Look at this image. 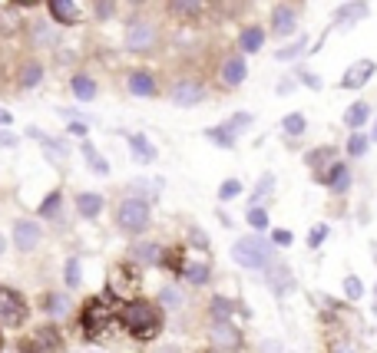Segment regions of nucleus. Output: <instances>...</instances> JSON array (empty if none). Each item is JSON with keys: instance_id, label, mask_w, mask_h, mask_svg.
I'll return each mask as SVG.
<instances>
[{"instance_id": "obj_1", "label": "nucleus", "mask_w": 377, "mask_h": 353, "mask_svg": "<svg viewBox=\"0 0 377 353\" xmlns=\"http://www.w3.org/2000/svg\"><path fill=\"white\" fill-rule=\"evenodd\" d=\"M120 324L136 340H156L163 334V310H159V304H152V300L133 297V300L122 307Z\"/></svg>"}, {"instance_id": "obj_2", "label": "nucleus", "mask_w": 377, "mask_h": 353, "mask_svg": "<svg viewBox=\"0 0 377 353\" xmlns=\"http://www.w3.org/2000/svg\"><path fill=\"white\" fill-rule=\"evenodd\" d=\"M232 261L241 271H265L275 261V245L261 235H245L232 245Z\"/></svg>"}, {"instance_id": "obj_3", "label": "nucleus", "mask_w": 377, "mask_h": 353, "mask_svg": "<svg viewBox=\"0 0 377 353\" xmlns=\"http://www.w3.org/2000/svg\"><path fill=\"white\" fill-rule=\"evenodd\" d=\"M116 225H120V231H126V235H142L152 225L149 202H142V198H122L120 208H116Z\"/></svg>"}, {"instance_id": "obj_4", "label": "nucleus", "mask_w": 377, "mask_h": 353, "mask_svg": "<svg viewBox=\"0 0 377 353\" xmlns=\"http://www.w3.org/2000/svg\"><path fill=\"white\" fill-rule=\"evenodd\" d=\"M27 300L24 294H17L14 287H0V327H7V330H17V327L27 324Z\"/></svg>"}, {"instance_id": "obj_5", "label": "nucleus", "mask_w": 377, "mask_h": 353, "mask_svg": "<svg viewBox=\"0 0 377 353\" xmlns=\"http://www.w3.org/2000/svg\"><path fill=\"white\" fill-rule=\"evenodd\" d=\"M209 343L222 353H239L241 350V330L232 324V317H226V321H212L209 324Z\"/></svg>"}, {"instance_id": "obj_6", "label": "nucleus", "mask_w": 377, "mask_h": 353, "mask_svg": "<svg viewBox=\"0 0 377 353\" xmlns=\"http://www.w3.org/2000/svg\"><path fill=\"white\" fill-rule=\"evenodd\" d=\"M113 321H116V314L109 307V300H103V297H93L90 304H86V310H83V330L90 337H100Z\"/></svg>"}, {"instance_id": "obj_7", "label": "nucleus", "mask_w": 377, "mask_h": 353, "mask_svg": "<svg viewBox=\"0 0 377 353\" xmlns=\"http://www.w3.org/2000/svg\"><path fill=\"white\" fill-rule=\"evenodd\" d=\"M156 40H159V33H156V23H149V20H133L126 27V50H133V53H149Z\"/></svg>"}, {"instance_id": "obj_8", "label": "nucleus", "mask_w": 377, "mask_h": 353, "mask_svg": "<svg viewBox=\"0 0 377 353\" xmlns=\"http://www.w3.org/2000/svg\"><path fill=\"white\" fill-rule=\"evenodd\" d=\"M268 30H272L275 40H288V37H295V30H298V10H295L291 3H278V7L272 10Z\"/></svg>"}, {"instance_id": "obj_9", "label": "nucleus", "mask_w": 377, "mask_h": 353, "mask_svg": "<svg viewBox=\"0 0 377 353\" xmlns=\"http://www.w3.org/2000/svg\"><path fill=\"white\" fill-rule=\"evenodd\" d=\"M245 76H248L245 53H232V57L222 59V66H219V83L226 89H239L241 83H245Z\"/></svg>"}, {"instance_id": "obj_10", "label": "nucleus", "mask_w": 377, "mask_h": 353, "mask_svg": "<svg viewBox=\"0 0 377 353\" xmlns=\"http://www.w3.org/2000/svg\"><path fill=\"white\" fill-rule=\"evenodd\" d=\"M169 99L176 106H199L205 99V86L199 83V79H176L172 86H169Z\"/></svg>"}, {"instance_id": "obj_11", "label": "nucleus", "mask_w": 377, "mask_h": 353, "mask_svg": "<svg viewBox=\"0 0 377 353\" xmlns=\"http://www.w3.org/2000/svg\"><path fill=\"white\" fill-rule=\"evenodd\" d=\"M377 73V63L374 59H354L351 66L344 70V76H341V89H361L367 86V79Z\"/></svg>"}, {"instance_id": "obj_12", "label": "nucleus", "mask_w": 377, "mask_h": 353, "mask_svg": "<svg viewBox=\"0 0 377 353\" xmlns=\"http://www.w3.org/2000/svg\"><path fill=\"white\" fill-rule=\"evenodd\" d=\"M318 182L331 191V195H344V191L351 189V169H347L344 162H331L324 175H318Z\"/></svg>"}, {"instance_id": "obj_13", "label": "nucleus", "mask_w": 377, "mask_h": 353, "mask_svg": "<svg viewBox=\"0 0 377 353\" xmlns=\"http://www.w3.org/2000/svg\"><path fill=\"white\" fill-rule=\"evenodd\" d=\"M126 89H129V96H139V99H152L159 86H156V76L149 70H133V73L126 76Z\"/></svg>"}, {"instance_id": "obj_14", "label": "nucleus", "mask_w": 377, "mask_h": 353, "mask_svg": "<svg viewBox=\"0 0 377 353\" xmlns=\"http://www.w3.org/2000/svg\"><path fill=\"white\" fill-rule=\"evenodd\" d=\"M136 284H139L136 271L129 274V267H116V271H113V278H109V297L129 300V297H133V291H136Z\"/></svg>"}, {"instance_id": "obj_15", "label": "nucleus", "mask_w": 377, "mask_h": 353, "mask_svg": "<svg viewBox=\"0 0 377 353\" xmlns=\"http://www.w3.org/2000/svg\"><path fill=\"white\" fill-rule=\"evenodd\" d=\"M40 225L37 221H30V218H24V221H17L14 225V245L20 251H33L37 245H40Z\"/></svg>"}, {"instance_id": "obj_16", "label": "nucleus", "mask_w": 377, "mask_h": 353, "mask_svg": "<svg viewBox=\"0 0 377 353\" xmlns=\"http://www.w3.org/2000/svg\"><path fill=\"white\" fill-rule=\"evenodd\" d=\"M265 271H268V287L275 291V297H285L288 291L295 287V274H291V267L288 265H275L272 261Z\"/></svg>"}, {"instance_id": "obj_17", "label": "nucleus", "mask_w": 377, "mask_h": 353, "mask_svg": "<svg viewBox=\"0 0 377 353\" xmlns=\"http://www.w3.org/2000/svg\"><path fill=\"white\" fill-rule=\"evenodd\" d=\"M212 0H166L169 14L172 17H182V20H196V17H202L205 10H209Z\"/></svg>"}, {"instance_id": "obj_18", "label": "nucleus", "mask_w": 377, "mask_h": 353, "mask_svg": "<svg viewBox=\"0 0 377 353\" xmlns=\"http://www.w3.org/2000/svg\"><path fill=\"white\" fill-rule=\"evenodd\" d=\"M179 274L189 280L192 287H205V284L212 280V265L209 261H182Z\"/></svg>"}, {"instance_id": "obj_19", "label": "nucleus", "mask_w": 377, "mask_h": 353, "mask_svg": "<svg viewBox=\"0 0 377 353\" xmlns=\"http://www.w3.org/2000/svg\"><path fill=\"white\" fill-rule=\"evenodd\" d=\"M50 17L63 23V27H73L80 23V10H76V0H50Z\"/></svg>"}, {"instance_id": "obj_20", "label": "nucleus", "mask_w": 377, "mask_h": 353, "mask_svg": "<svg viewBox=\"0 0 377 353\" xmlns=\"http://www.w3.org/2000/svg\"><path fill=\"white\" fill-rule=\"evenodd\" d=\"M60 334L53 327H44L33 334V343H30V353H60Z\"/></svg>"}, {"instance_id": "obj_21", "label": "nucleus", "mask_w": 377, "mask_h": 353, "mask_svg": "<svg viewBox=\"0 0 377 353\" xmlns=\"http://www.w3.org/2000/svg\"><path fill=\"white\" fill-rule=\"evenodd\" d=\"M129 254H133V261H139V265L156 267L163 261V245H156V241H139V245H133Z\"/></svg>"}, {"instance_id": "obj_22", "label": "nucleus", "mask_w": 377, "mask_h": 353, "mask_svg": "<svg viewBox=\"0 0 377 353\" xmlns=\"http://www.w3.org/2000/svg\"><path fill=\"white\" fill-rule=\"evenodd\" d=\"M367 119H371V106L364 103V99H358V103H351L344 109V126L354 133V129H364L367 126Z\"/></svg>"}, {"instance_id": "obj_23", "label": "nucleus", "mask_w": 377, "mask_h": 353, "mask_svg": "<svg viewBox=\"0 0 377 353\" xmlns=\"http://www.w3.org/2000/svg\"><path fill=\"white\" fill-rule=\"evenodd\" d=\"M261 46H265V30H261V27L252 23V27H245L239 33V50H241V53H258Z\"/></svg>"}, {"instance_id": "obj_24", "label": "nucleus", "mask_w": 377, "mask_h": 353, "mask_svg": "<svg viewBox=\"0 0 377 353\" xmlns=\"http://www.w3.org/2000/svg\"><path fill=\"white\" fill-rule=\"evenodd\" d=\"M76 211H80L83 218H96V215L103 211V195H96V191H80V195H76Z\"/></svg>"}, {"instance_id": "obj_25", "label": "nucleus", "mask_w": 377, "mask_h": 353, "mask_svg": "<svg viewBox=\"0 0 377 353\" xmlns=\"http://www.w3.org/2000/svg\"><path fill=\"white\" fill-rule=\"evenodd\" d=\"M334 155H338V149H334V146H318V149H311V152H304V165L318 172V169L331 165V162H334Z\"/></svg>"}, {"instance_id": "obj_26", "label": "nucleus", "mask_w": 377, "mask_h": 353, "mask_svg": "<svg viewBox=\"0 0 377 353\" xmlns=\"http://www.w3.org/2000/svg\"><path fill=\"white\" fill-rule=\"evenodd\" d=\"M367 17V3L364 0H354V3H344L338 14H334V23H358Z\"/></svg>"}, {"instance_id": "obj_27", "label": "nucleus", "mask_w": 377, "mask_h": 353, "mask_svg": "<svg viewBox=\"0 0 377 353\" xmlns=\"http://www.w3.org/2000/svg\"><path fill=\"white\" fill-rule=\"evenodd\" d=\"M304 50H308V37H298V40H291V44H285V46H278V50H275V59H278V63H291V59H298L304 53Z\"/></svg>"}, {"instance_id": "obj_28", "label": "nucleus", "mask_w": 377, "mask_h": 353, "mask_svg": "<svg viewBox=\"0 0 377 353\" xmlns=\"http://www.w3.org/2000/svg\"><path fill=\"white\" fill-rule=\"evenodd\" d=\"M70 89H73V96H76V99H83V103H90V99H96V83H93L90 76H83V73H76V76H73V83H70Z\"/></svg>"}, {"instance_id": "obj_29", "label": "nucleus", "mask_w": 377, "mask_h": 353, "mask_svg": "<svg viewBox=\"0 0 377 353\" xmlns=\"http://www.w3.org/2000/svg\"><path fill=\"white\" fill-rule=\"evenodd\" d=\"M40 79H44V66H40L37 59L24 63V70H20V86H24V89H33V86H40Z\"/></svg>"}, {"instance_id": "obj_30", "label": "nucleus", "mask_w": 377, "mask_h": 353, "mask_svg": "<svg viewBox=\"0 0 377 353\" xmlns=\"http://www.w3.org/2000/svg\"><path fill=\"white\" fill-rule=\"evenodd\" d=\"M367 146H371V135H364L361 129H354L344 149H347V155H351V159H364V155H367Z\"/></svg>"}, {"instance_id": "obj_31", "label": "nucleus", "mask_w": 377, "mask_h": 353, "mask_svg": "<svg viewBox=\"0 0 377 353\" xmlns=\"http://www.w3.org/2000/svg\"><path fill=\"white\" fill-rule=\"evenodd\" d=\"M129 149H133V155H136L139 162H152L156 159V149L149 146V139L146 135H129Z\"/></svg>"}, {"instance_id": "obj_32", "label": "nucleus", "mask_w": 377, "mask_h": 353, "mask_svg": "<svg viewBox=\"0 0 377 353\" xmlns=\"http://www.w3.org/2000/svg\"><path fill=\"white\" fill-rule=\"evenodd\" d=\"M232 310H235V300L232 297H212V304H209V317L212 321H226V317H232Z\"/></svg>"}, {"instance_id": "obj_33", "label": "nucleus", "mask_w": 377, "mask_h": 353, "mask_svg": "<svg viewBox=\"0 0 377 353\" xmlns=\"http://www.w3.org/2000/svg\"><path fill=\"white\" fill-rule=\"evenodd\" d=\"M33 44L37 46H57V30L50 27L46 20H37V23H33Z\"/></svg>"}, {"instance_id": "obj_34", "label": "nucleus", "mask_w": 377, "mask_h": 353, "mask_svg": "<svg viewBox=\"0 0 377 353\" xmlns=\"http://www.w3.org/2000/svg\"><path fill=\"white\" fill-rule=\"evenodd\" d=\"M252 122H255V116H252V113H235L232 119H226V122H222V129H226V133H232L235 139H239V135L245 133V129H248Z\"/></svg>"}, {"instance_id": "obj_35", "label": "nucleus", "mask_w": 377, "mask_h": 353, "mask_svg": "<svg viewBox=\"0 0 377 353\" xmlns=\"http://www.w3.org/2000/svg\"><path fill=\"white\" fill-rule=\"evenodd\" d=\"M272 191H275V172H265V175L258 178L255 191H252V198H248V208H252V205H258L261 198H268Z\"/></svg>"}, {"instance_id": "obj_36", "label": "nucleus", "mask_w": 377, "mask_h": 353, "mask_svg": "<svg viewBox=\"0 0 377 353\" xmlns=\"http://www.w3.org/2000/svg\"><path fill=\"white\" fill-rule=\"evenodd\" d=\"M304 129H308V119H304L302 113H288V116L282 119V133L291 135V139H295V135H302Z\"/></svg>"}, {"instance_id": "obj_37", "label": "nucleus", "mask_w": 377, "mask_h": 353, "mask_svg": "<svg viewBox=\"0 0 377 353\" xmlns=\"http://www.w3.org/2000/svg\"><path fill=\"white\" fill-rule=\"evenodd\" d=\"M159 304H163L166 310H179L182 304H185V300H182V291H179V287H172V284H166V287L159 291Z\"/></svg>"}, {"instance_id": "obj_38", "label": "nucleus", "mask_w": 377, "mask_h": 353, "mask_svg": "<svg viewBox=\"0 0 377 353\" xmlns=\"http://www.w3.org/2000/svg\"><path fill=\"white\" fill-rule=\"evenodd\" d=\"M83 155L90 159V169L96 172V175H109V162H106L103 155H96V149H93V142H83Z\"/></svg>"}, {"instance_id": "obj_39", "label": "nucleus", "mask_w": 377, "mask_h": 353, "mask_svg": "<svg viewBox=\"0 0 377 353\" xmlns=\"http://www.w3.org/2000/svg\"><path fill=\"white\" fill-rule=\"evenodd\" d=\"M205 135H209L212 146H222V149H235V135L226 133L222 126H212V129H205Z\"/></svg>"}, {"instance_id": "obj_40", "label": "nucleus", "mask_w": 377, "mask_h": 353, "mask_svg": "<svg viewBox=\"0 0 377 353\" xmlns=\"http://www.w3.org/2000/svg\"><path fill=\"white\" fill-rule=\"evenodd\" d=\"M60 202H63L60 191H50L46 202L40 205V218H57V215H60Z\"/></svg>"}, {"instance_id": "obj_41", "label": "nucleus", "mask_w": 377, "mask_h": 353, "mask_svg": "<svg viewBox=\"0 0 377 353\" xmlns=\"http://www.w3.org/2000/svg\"><path fill=\"white\" fill-rule=\"evenodd\" d=\"M245 218H248V225H252L255 231H265V228H268V211H265V208L252 205V208H248V215H245Z\"/></svg>"}, {"instance_id": "obj_42", "label": "nucleus", "mask_w": 377, "mask_h": 353, "mask_svg": "<svg viewBox=\"0 0 377 353\" xmlns=\"http://www.w3.org/2000/svg\"><path fill=\"white\" fill-rule=\"evenodd\" d=\"M239 195H241L239 178H226V182L219 185V198H222V202H232V198H239Z\"/></svg>"}, {"instance_id": "obj_43", "label": "nucleus", "mask_w": 377, "mask_h": 353, "mask_svg": "<svg viewBox=\"0 0 377 353\" xmlns=\"http://www.w3.org/2000/svg\"><path fill=\"white\" fill-rule=\"evenodd\" d=\"M344 297H347V300H361V297H364L361 278H344Z\"/></svg>"}, {"instance_id": "obj_44", "label": "nucleus", "mask_w": 377, "mask_h": 353, "mask_svg": "<svg viewBox=\"0 0 377 353\" xmlns=\"http://www.w3.org/2000/svg\"><path fill=\"white\" fill-rule=\"evenodd\" d=\"M44 310L46 314H63V310H66V300H63L60 294H46L44 297Z\"/></svg>"}, {"instance_id": "obj_45", "label": "nucleus", "mask_w": 377, "mask_h": 353, "mask_svg": "<svg viewBox=\"0 0 377 353\" xmlns=\"http://www.w3.org/2000/svg\"><path fill=\"white\" fill-rule=\"evenodd\" d=\"M328 238V225H315L311 235H308V248H321V241Z\"/></svg>"}, {"instance_id": "obj_46", "label": "nucleus", "mask_w": 377, "mask_h": 353, "mask_svg": "<svg viewBox=\"0 0 377 353\" xmlns=\"http://www.w3.org/2000/svg\"><path fill=\"white\" fill-rule=\"evenodd\" d=\"M295 241V235L288 231V228H278V231H272V245H278V248H288Z\"/></svg>"}, {"instance_id": "obj_47", "label": "nucleus", "mask_w": 377, "mask_h": 353, "mask_svg": "<svg viewBox=\"0 0 377 353\" xmlns=\"http://www.w3.org/2000/svg\"><path fill=\"white\" fill-rule=\"evenodd\" d=\"M66 284H70V287H76V284H80V261H76V258H70V261H66Z\"/></svg>"}, {"instance_id": "obj_48", "label": "nucleus", "mask_w": 377, "mask_h": 353, "mask_svg": "<svg viewBox=\"0 0 377 353\" xmlns=\"http://www.w3.org/2000/svg\"><path fill=\"white\" fill-rule=\"evenodd\" d=\"M298 79H302V83H304V86H308V89H315V93H318V89H321V76L308 73V70H298Z\"/></svg>"}, {"instance_id": "obj_49", "label": "nucleus", "mask_w": 377, "mask_h": 353, "mask_svg": "<svg viewBox=\"0 0 377 353\" xmlns=\"http://www.w3.org/2000/svg\"><path fill=\"white\" fill-rule=\"evenodd\" d=\"M189 241H192L199 251H209V238H205V231H199V228H192V231H189Z\"/></svg>"}, {"instance_id": "obj_50", "label": "nucleus", "mask_w": 377, "mask_h": 353, "mask_svg": "<svg viewBox=\"0 0 377 353\" xmlns=\"http://www.w3.org/2000/svg\"><path fill=\"white\" fill-rule=\"evenodd\" d=\"M96 17H100V20L113 17V0H96Z\"/></svg>"}, {"instance_id": "obj_51", "label": "nucleus", "mask_w": 377, "mask_h": 353, "mask_svg": "<svg viewBox=\"0 0 377 353\" xmlns=\"http://www.w3.org/2000/svg\"><path fill=\"white\" fill-rule=\"evenodd\" d=\"M275 93H278V96H291V93H295V79H291V76H288V79H282V83L275 86Z\"/></svg>"}, {"instance_id": "obj_52", "label": "nucleus", "mask_w": 377, "mask_h": 353, "mask_svg": "<svg viewBox=\"0 0 377 353\" xmlns=\"http://www.w3.org/2000/svg\"><path fill=\"white\" fill-rule=\"evenodd\" d=\"M328 353H354V347H351V343H344V340H338V343H331V347H328Z\"/></svg>"}, {"instance_id": "obj_53", "label": "nucleus", "mask_w": 377, "mask_h": 353, "mask_svg": "<svg viewBox=\"0 0 377 353\" xmlns=\"http://www.w3.org/2000/svg\"><path fill=\"white\" fill-rule=\"evenodd\" d=\"M0 146H3V149H14L17 146V135L14 133H0Z\"/></svg>"}, {"instance_id": "obj_54", "label": "nucleus", "mask_w": 377, "mask_h": 353, "mask_svg": "<svg viewBox=\"0 0 377 353\" xmlns=\"http://www.w3.org/2000/svg\"><path fill=\"white\" fill-rule=\"evenodd\" d=\"M70 133H76V135H86V126H83V122H70Z\"/></svg>"}, {"instance_id": "obj_55", "label": "nucleus", "mask_w": 377, "mask_h": 353, "mask_svg": "<svg viewBox=\"0 0 377 353\" xmlns=\"http://www.w3.org/2000/svg\"><path fill=\"white\" fill-rule=\"evenodd\" d=\"M215 218H219V221H222V228H232V218H228V215H226V211H219V215H215Z\"/></svg>"}, {"instance_id": "obj_56", "label": "nucleus", "mask_w": 377, "mask_h": 353, "mask_svg": "<svg viewBox=\"0 0 377 353\" xmlns=\"http://www.w3.org/2000/svg\"><path fill=\"white\" fill-rule=\"evenodd\" d=\"M7 122H10V113H7V109H0V126H7Z\"/></svg>"}, {"instance_id": "obj_57", "label": "nucleus", "mask_w": 377, "mask_h": 353, "mask_svg": "<svg viewBox=\"0 0 377 353\" xmlns=\"http://www.w3.org/2000/svg\"><path fill=\"white\" fill-rule=\"evenodd\" d=\"M14 3H20V7H30V3H40V0H14Z\"/></svg>"}, {"instance_id": "obj_58", "label": "nucleus", "mask_w": 377, "mask_h": 353, "mask_svg": "<svg viewBox=\"0 0 377 353\" xmlns=\"http://www.w3.org/2000/svg\"><path fill=\"white\" fill-rule=\"evenodd\" d=\"M371 254H374V265H377V241H374V245H371Z\"/></svg>"}, {"instance_id": "obj_59", "label": "nucleus", "mask_w": 377, "mask_h": 353, "mask_svg": "<svg viewBox=\"0 0 377 353\" xmlns=\"http://www.w3.org/2000/svg\"><path fill=\"white\" fill-rule=\"evenodd\" d=\"M371 142H377V119H374V133H371Z\"/></svg>"}, {"instance_id": "obj_60", "label": "nucleus", "mask_w": 377, "mask_h": 353, "mask_svg": "<svg viewBox=\"0 0 377 353\" xmlns=\"http://www.w3.org/2000/svg\"><path fill=\"white\" fill-rule=\"evenodd\" d=\"M3 248H7V245H3V238H0V254H3Z\"/></svg>"}, {"instance_id": "obj_61", "label": "nucleus", "mask_w": 377, "mask_h": 353, "mask_svg": "<svg viewBox=\"0 0 377 353\" xmlns=\"http://www.w3.org/2000/svg\"><path fill=\"white\" fill-rule=\"evenodd\" d=\"M0 350H3V337H0Z\"/></svg>"}, {"instance_id": "obj_62", "label": "nucleus", "mask_w": 377, "mask_h": 353, "mask_svg": "<svg viewBox=\"0 0 377 353\" xmlns=\"http://www.w3.org/2000/svg\"><path fill=\"white\" fill-rule=\"evenodd\" d=\"M133 3H142V0H133Z\"/></svg>"}, {"instance_id": "obj_63", "label": "nucleus", "mask_w": 377, "mask_h": 353, "mask_svg": "<svg viewBox=\"0 0 377 353\" xmlns=\"http://www.w3.org/2000/svg\"><path fill=\"white\" fill-rule=\"evenodd\" d=\"M93 353H96V350H93Z\"/></svg>"}]
</instances>
